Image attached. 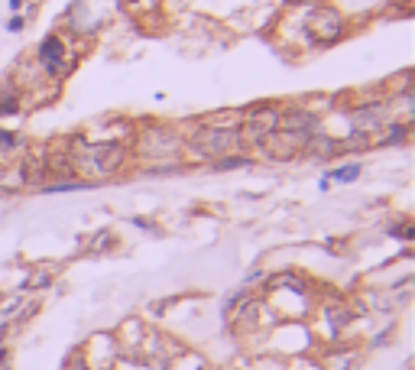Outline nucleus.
Instances as JSON below:
<instances>
[{
    "label": "nucleus",
    "mask_w": 415,
    "mask_h": 370,
    "mask_svg": "<svg viewBox=\"0 0 415 370\" xmlns=\"http://www.w3.org/2000/svg\"><path fill=\"white\" fill-rule=\"evenodd\" d=\"M240 143V133L234 130V127H208V130H201L198 137H195V150H198L201 156H227L234 153Z\"/></svg>",
    "instance_id": "1"
},
{
    "label": "nucleus",
    "mask_w": 415,
    "mask_h": 370,
    "mask_svg": "<svg viewBox=\"0 0 415 370\" xmlns=\"http://www.w3.org/2000/svg\"><path fill=\"white\" fill-rule=\"evenodd\" d=\"M308 30H312V43L328 46V43H334V39L341 36V16L328 7H318L308 16Z\"/></svg>",
    "instance_id": "2"
},
{
    "label": "nucleus",
    "mask_w": 415,
    "mask_h": 370,
    "mask_svg": "<svg viewBox=\"0 0 415 370\" xmlns=\"http://www.w3.org/2000/svg\"><path fill=\"white\" fill-rule=\"evenodd\" d=\"M123 159H127V150L117 147V143H104V147H91L85 153V162L91 166L94 172H104V176H110V172H117L123 166Z\"/></svg>",
    "instance_id": "3"
},
{
    "label": "nucleus",
    "mask_w": 415,
    "mask_h": 370,
    "mask_svg": "<svg viewBox=\"0 0 415 370\" xmlns=\"http://www.w3.org/2000/svg\"><path fill=\"white\" fill-rule=\"evenodd\" d=\"M39 62L49 75H62L65 72V46H62L59 36H46L42 46H39Z\"/></svg>",
    "instance_id": "4"
},
{
    "label": "nucleus",
    "mask_w": 415,
    "mask_h": 370,
    "mask_svg": "<svg viewBox=\"0 0 415 370\" xmlns=\"http://www.w3.org/2000/svg\"><path fill=\"white\" fill-rule=\"evenodd\" d=\"M302 150H305L308 156H315V159H328V156H338V140L322 137V133H308Z\"/></svg>",
    "instance_id": "5"
},
{
    "label": "nucleus",
    "mask_w": 415,
    "mask_h": 370,
    "mask_svg": "<svg viewBox=\"0 0 415 370\" xmlns=\"http://www.w3.org/2000/svg\"><path fill=\"white\" fill-rule=\"evenodd\" d=\"M16 111H20V94H16L13 82H4L0 85V117L16 114Z\"/></svg>",
    "instance_id": "6"
},
{
    "label": "nucleus",
    "mask_w": 415,
    "mask_h": 370,
    "mask_svg": "<svg viewBox=\"0 0 415 370\" xmlns=\"http://www.w3.org/2000/svg\"><path fill=\"white\" fill-rule=\"evenodd\" d=\"M360 176V166L357 162H351V166H341V169H334V172H328L324 176V182H338V185H347V182H354V179Z\"/></svg>",
    "instance_id": "7"
},
{
    "label": "nucleus",
    "mask_w": 415,
    "mask_h": 370,
    "mask_svg": "<svg viewBox=\"0 0 415 370\" xmlns=\"http://www.w3.org/2000/svg\"><path fill=\"white\" fill-rule=\"evenodd\" d=\"M215 166L217 169H244V166H250V159L246 156H221Z\"/></svg>",
    "instance_id": "8"
},
{
    "label": "nucleus",
    "mask_w": 415,
    "mask_h": 370,
    "mask_svg": "<svg viewBox=\"0 0 415 370\" xmlns=\"http://www.w3.org/2000/svg\"><path fill=\"white\" fill-rule=\"evenodd\" d=\"M13 147H20V137L10 130H0V153H10Z\"/></svg>",
    "instance_id": "9"
},
{
    "label": "nucleus",
    "mask_w": 415,
    "mask_h": 370,
    "mask_svg": "<svg viewBox=\"0 0 415 370\" xmlns=\"http://www.w3.org/2000/svg\"><path fill=\"white\" fill-rule=\"evenodd\" d=\"M406 133H409V123H396V130L386 133L383 143H386V147H390V143H402V140H406Z\"/></svg>",
    "instance_id": "10"
},
{
    "label": "nucleus",
    "mask_w": 415,
    "mask_h": 370,
    "mask_svg": "<svg viewBox=\"0 0 415 370\" xmlns=\"http://www.w3.org/2000/svg\"><path fill=\"white\" fill-rule=\"evenodd\" d=\"M7 30L10 33H20V30H23V20H20V16H13V20L7 23Z\"/></svg>",
    "instance_id": "11"
}]
</instances>
